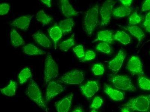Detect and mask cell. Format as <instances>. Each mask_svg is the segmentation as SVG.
<instances>
[{"mask_svg":"<svg viewBox=\"0 0 150 112\" xmlns=\"http://www.w3.org/2000/svg\"><path fill=\"white\" fill-rule=\"evenodd\" d=\"M99 6L95 5L85 13L83 21L84 29L88 36L90 37L98 22Z\"/></svg>","mask_w":150,"mask_h":112,"instance_id":"1","label":"cell"},{"mask_svg":"<svg viewBox=\"0 0 150 112\" xmlns=\"http://www.w3.org/2000/svg\"><path fill=\"white\" fill-rule=\"evenodd\" d=\"M150 106V94L141 95L131 99L124 105L125 107L133 111L141 112L148 111Z\"/></svg>","mask_w":150,"mask_h":112,"instance_id":"2","label":"cell"},{"mask_svg":"<svg viewBox=\"0 0 150 112\" xmlns=\"http://www.w3.org/2000/svg\"><path fill=\"white\" fill-rule=\"evenodd\" d=\"M26 93L40 107L47 111L48 108L43 99L42 93L37 83L33 80H31L30 83L27 88Z\"/></svg>","mask_w":150,"mask_h":112,"instance_id":"3","label":"cell"},{"mask_svg":"<svg viewBox=\"0 0 150 112\" xmlns=\"http://www.w3.org/2000/svg\"><path fill=\"white\" fill-rule=\"evenodd\" d=\"M84 80L83 72L76 69L65 73L59 78L57 81L63 84L78 85L82 83Z\"/></svg>","mask_w":150,"mask_h":112,"instance_id":"4","label":"cell"},{"mask_svg":"<svg viewBox=\"0 0 150 112\" xmlns=\"http://www.w3.org/2000/svg\"><path fill=\"white\" fill-rule=\"evenodd\" d=\"M58 65L53 59L51 55L48 54L45 61V85L50 82L51 80L58 76Z\"/></svg>","mask_w":150,"mask_h":112,"instance_id":"5","label":"cell"},{"mask_svg":"<svg viewBox=\"0 0 150 112\" xmlns=\"http://www.w3.org/2000/svg\"><path fill=\"white\" fill-rule=\"evenodd\" d=\"M111 80L115 87L120 90L131 92H134L136 90L131 78L127 76L118 75L114 76Z\"/></svg>","mask_w":150,"mask_h":112,"instance_id":"6","label":"cell"},{"mask_svg":"<svg viewBox=\"0 0 150 112\" xmlns=\"http://www.w3.org/2000/svg\"><path fill=\"white\" fill-rule=\"evenodd\" d=\"M115 2L112 1H107L103 4L100 10L101 17V26H106L110 21L112 9Z\"/></svg>","mask_w":150,"mask_h":112,"instance_id":"7","label":"cell"},{"mask_svg":"<svg viewBox=\"0 0 150 112\" xmlns=\"http://www.w3.org/2000/svg\"><path fill=\"white\" fill-rule=\"evenodd\" d=\"M126 67L132 74L144 75L141 61L137 56H132L128 61Z\"/></svg>","mask_w":150,"mask_h":112,"instance_id":"8","label":"cell"},{"mask_svg":"<svg viewBox=\"0 0 150 112\" xmlns=\"http://www.w3.org/2000/svg\"><path fill=\"white\" fill-rule=\"evenodd\" d=\"M64 90V88L61 84L54 81H51L47 86L46 94L47 101L54 98L59 93L62 92Z\"/></svg>","mask_w":150,"mask_h":112,"instance_id":"9","label":"cell"},{"mask_svg":"<svg viewBox=\"0 0 150 112\" xmlns=\"http://www.w3.org/2000/svg\"><path fill=\"white\" fill-rule=\"evenodd\" d=\"M80 89L83 94L87 98H92L95 93L98 91V85L96 81H88L86 83L80 86Z\"/></svg>","mask_w":150,"mask_h":112,"instance_id":"10","label":"cell"},{"mask_svg":"<svg viewBox=\"0 0 150 112\" xmlns=\"http://www.w3.org/2000/svg\"><path fill=\"white\" fill-rule=\"evenodd\" d=\"M33 16L34 15H30L23 16L15 19L10 24V25L21 30H27L29 27L31 21Z\"/></svg>","mask_w":150,"mask_h":112,"instance_id":"11","label":"cell"},{"mask_svg":"<svg viewBox=\"0 0 150 112\" xmlns=\"http://www.w3.org/2000/svg\"><path fill=\"white\" fill-rule=\"evenodd\" d=\"M125 58V54L122 49H120L116 57L110 62L108 64L109 69L112 71H119Z\"/></svg>","mask_w":150,"mask_h":112,"instance_id":"12","label":"cell"},{"mask_svg":"<svg viewBox=\"0 0 150 112\" xmlns=\"http://www.w3.org/2000/svg\"><path fill=\"white\" fill-rule=\"evenodd\" d=\"M61 7L62 12L64 16L68 18L76 16L79 12L75 10L68 0H62L61 1Z\"/></svg>","mask_w":150,"mask_h":112,"instance_id":"13","label":"cell"},{"mask_svg":"<svg viewBox=\"0 0 150 112\" xmlns=\"http://www.w3.org/2000/svg\"><path fill=\"white\" fill-rule=\"evenodd\" d=\"M73 94L71 93L61 101L56 103L55 107L57 112H68L70 109Z\"/></svg>","mask_w":150,"mask_h":112,"instance_id":"14","label":"cell"},{"mask_svg":"<svg viewBox=\"0 0 150 112\" xmlns=\"http://www.w3.org/2000/svg\"><path fill=\"white\" fill-rule=\"evenodd\" d=\"M36 42L43 47L49 48L52 46V43L49 38L42 32L38 31L32 35Z\"/></svg>","mask_w":150,"mask_h":112,"instance_id":"15","label":"cell"},{"mask_svg":"<svg viewBox=\"0 0 150 112\" xmlns=\"http://www.w3.org/2000/svg\"><path fill=\"white\" fill-rule=\"evenodd\" d=\"M104 91L112 99L115 101H120L124 98L122 92L112 88L107 85H104Z\"/></svg>","mask_w":150,"mask_h":112,"instance_id":"16","label":"cell"},{"mask_svg":"<svg viewBox=\"0 0 150 112\" xmlns=\"http://www.w3.org/2000/svg\"><path fill=\"white\" fill-rule=\"evenodd\" d=\"M125 30L128 31L132 36L138 40L139 43L145 37V34L141 28L136 26H127L123 27Z\"/></svg>","mask_w":150,"mask_h":112,"instance_id":"17","label":"cell"},{"mask_svg":"<svg viewBox=\"0 0 150 112\" xmlns=\"http://www.w3.org/2000/svg\"><path fill=\"white\" fill-rule=\"evenodd\" d=\"M113 40L112 32L108 30H103L98 33L97 38L94 40L92 42L101 41L107 43H111Z\"/></svg>","mask_w":150,"mask_h":112,"instance_id":"18","label":"cell"},{"mask_svg":"<svg viewBox=\"0 0 150 112\" xmlns=\"http://www.w3.org/2000/svg\"><path fill=\"white\" fill-rule=\"evenodd\" d=\"M10 39L13 47H17L25 45V41L15 29H13L11 30Z\"/></svg>","mask_w":150,"mask_h":112,"instance_id":"19","label":"cell"},{"mask_svg":"<svg viewBox=\"0 0 150 112\" xmlns=\"http://www.w3.org/2000/svg\"><path fill=\"white\" fill-rule=\"evenodd\" d=\"M23 52L25 54L30 55H42L46 54V52L32 44H29L23 47Z\"/></svg>","mask_w":150,"mask_h":112,"instance_id":"20","label":"cell"},{"mask_svg":"<svg viewBox=\"0 0 150 112\" xmlns=\"http://www.w3.org/2000/svg\"><path fill=\"white\" fill-rule=\"evenodd\" d=\"M74 25V21L73 19L67 18L60 21L59 23V27L61 29L64 35H65L71 31Z\"/></svg>","mask_w":150,"mask_h":112,"instance_id":"21","label":"cell"},{"mask_svg":"<svg viewBox=\"0 0 150 112\" xmlns=\"http://www.w3.org/2000/svg\"><path fill=\"white\" fill-rule=\"evenodd\" d=\"M50 36L53 40L54 44L55 49L59 40L61 39L63 35V32L59 26L53 27L49 31Z\"/></svg>","mask_w":150,"mask_h":112,"instance_id":"22","label":"cell"},{"mask_svg":"<svg viewBox=\"0 0 150 112\" xmlns=\"http://www.w3.org/2000/svg\"><path fill=\"white\" fill-rule=\"evenodd\" d=\"M132 9L129 7L124 6H119L113 10L112 14L115 17L117 18H122L129 15Z\"/></svg>","mask_w":150,"mask_h":112,"instance_id":"23","label":"cell"},{"mask_svg":"<svg viewBox=\"0 0 150 112\" xmlns=\"http://www.w3.org/2000/svg\"><path fill=\"white\" fill-rule=\"evenodd\" d=\"M113 38L114 39L119 41L123 45H128L131 42L130 37L124 32L117 31L114 36Z\"/></svg>","mask_w":150,"mask_h":112,"instance_id":"24","label":"cell"},{"mask_svg":"<svg viewBox=\"0 0 150 112\" xmlns=\"http://www.w3.org/2000/svg\"><path fill=\"white\" fill-rule=\"evenodd\" d=\"M17 84L14 81L10 80V83L8 86L1 89V92L5 95L11 97L16 94Z\"/></svg>","mask_w":150,"mask_h":112,"instance_id":"25","label":"cell"},{"mask_svg":"<svg viewBox=\"0 0 150 112\" xmlns=\"http://www.w3.org/2000/svg\"><path fill=\"white\" fill-rule=\"evenodd\" d=\"M36 19L43 26L49 24L53 20V18L47 15L43 10L38 12L36 15Z\"/></svg>","mask_w":150,"mask_h":112,"instance_id":"26","label":"cell"},{"mask_svg":"<svg viewBox=\"0 0 150 112\" xmlns=\"http://www.w3.org/2000/svg\"><path fill=\"white\" fill-rule=\"evenodd\" d=\"M75 33H73L69 39L63 41L58 45L59 49L62 51L66 52L68 51L72 47L74 46Z\"/></svg>","mask_w":150,"mask_h":112,"instance_id":"27","label":"cell"},{"mask_svg":"<svg viewBox=\"0 0 150 112\" xmlns=\"http://www.w3.org/2000/svg\"><path fill=\"white\" fill-rule=\"evenodd\" d=\"M32 76V73L30 69L26 67L23 69L18 75L19 81L21 85L26 83L28 80Z\"/></svg>","mask_w":150,"mask_h":112,"instance_id":"28","label":"cell"},{"mask_svg":"<svg viewBox=\"0 0 150 112\" xmlns=\"http://www.w3.org/2000/svg\"><path fill=\"white\" fill-rule=\"evenodd\" d=\"M138 84L141 89L150 91V80L144 77H140L138 79Z\"/></svg>","mask_w":150,"mask_h":112,"instance_id":"29","label":"cell"},{"mask_svg":"<svg viewBox=\"0 0 150 112\" xmlns=\"http://www.w3.org/2000/svg\"><path fill=\"white\" fill-rule=\"evenodd\" d=\"M96 49L105 54H108L110 52L111 48L108 43L106 42H102L99 43L97 45Z\"/></svg>","mask_w":150,"mask_h":112,"instance_id":"30","label":"cell"},{"mask_svg":"<svg viewBox=\"0 0 150 112\" xmlns=\"http://www.w3.org/2000/svg\"><path fill=\"white\" fill-rule=\"evenodd\" d=\"M142 20V17L139 16L137 12H134L131 15L129 18V24L135 25L140 23Z\"/></svg>","mask_w":150,"mask_h":112,"instance_id":"31","label":"cell"},{"mask_svg":"<svg viewBox=\"0 0 150 112\" xmlns=\"http://www.w3.org/2000/svg\"><path fill=\"white\" fill-rule=\"evenodd\" d=\"M92 72L96 76L101 75L104 74L105 69L104 66L101 64H95L92 66Z\"/></svg>","mask_w":150,"mask_h":112,"instance_id":"32","label":"cell"},{"mask_svg":"<svg viewBox=\"0 0 150 112\" xmlns=\"http://www.w3.org/2000/svg\"><path fill=\"white\" fill-rule=\"evenodd\" d=\"M73 50L77 57L80 59H82L85 55L83 46L82 45H79L75 47L73 49Z\"/></svg>","mask_w":150,"mask_h":112,"instance_id":"33","label":"cell"},{"mask_svg":"<svg viewBox=\"0 0 150 112\" xmlns=\"http://www.w3.org/2000/svg\"><path fill=\"white\" fill-rule=\"evenodd\" d=\"M96 57V54L92 50H88L86 52L84 57L80 60L81 62H84L92 60Z\"/></svg>","mask_w":150,"mask_h":112,"instance_id":"34","label":"cell"},{"mask_svg":"<svg viewBox=\"0 0 150 112\" xmlns=\"http://www.w3.org/2000/svg\"><path fill=\"white\" fill-rule=\"evenodd\" d=\"M103 104V101L101 98L98 97H95L91 105V108L92 109L98 108L101 107Z\"/></svg>","mask_w":150,"mask_h":112,"instance_id":"35","label":"cell"},{"mask_svg":"<svg viewBox=\"0 0 150 112\" xmlns=\"http://www.w3.org/2000/svg\"><path fill=\"white\" fill-rule=\"evenodd\" d=\"M10 9V6L7 3L1 4L0 6V15H4L7 14Z\"/></svg>","mask_w":150,"mask_h":112,"instance_id":"36","label":"cell"},{"mask_svg":"<svg viewBox=\"0 0 150 112\" xmlns=\"http://www.w3.org/2000/svg\"><path fill=\"white\" fill-rule=\"evenodd\" d=\"M143 26L145 30L148 32L150 33V12L146 15Z\"/></svg>","mask_w":150,"mask_h":112,"instance_id":"37","label":"cell"},{"mask_svg":"<svg viewBox=\"0 0 150 112\" xmlns=\"http://www.w3.org/2000/svg\"><path fill=\"white\" fill-rule=\"evenodd\" d=\"M149 10H150V0H146L143 3L141 10L142 12H144Z\"/></svg>","mask_w":150,"mask_h":112,"instance_id":"38","label":"cell"},{"mask_svg":"<svg viewBox=\"0 0 150 112\" xmlns=\"http://www.w3.org/2000/svg\"><path fill=\"white\" fill-rule=\"evenodd\" d=\"M120 2L123 5V6L129 7L132 3V0H120Z\"/></svg>","mask_w":150,"mask_h":112,"instance_id":"39","label":"cell"},{"mask_svg":"<svg viewBox=\"0 0 150 112\" xmlns=\"http://www.w3.org/2000/svg\"><path fill=\"white\" fill-rule=\"evenodd\" d=\"M41 2L45 4L47 7L50 8L51 6V0H41Z\"/></svg>","mask_w":150,"mask_h":112,"instance_id":"40","label":"cell"},{"mask_svg":"<svg viewBox=\"0 0 150 112\" xmlns=\"http://www.w3.org/2000/svg\"><path fill=\"white\" fill-rule=\"evenodd\" d=\"M73 112H83V111L81 108L78 107L75 109Z\"/></svg>","mask_w":150,"mask_h":112,"instance_id":"41","label":"cell"},{"mask_svg":"<svg viewBox=\"0 0 150 112\" xmlns=\"http://www.w3.org/2000/svg\"><path fill=\"white\" fill-rule=\"evenodd\" d=\"M122 112H130L129 109L125 107L122 109Z\"/></svg>","mask_w":150,"mask_h":112,"instance_id":"42","label":"cell"},{"mask_svg":"<svg viewBox=\"0 0 150 112\" xmlns=\"http://www.w3.org/2000/svg\"><path fill=\"white\" fill-rule=\"evenodd\" d=\"M91 112H96V111L95 110H93Z\"/></svg>","mask_w":150,"mask_h":112,"instance_id":"43","label":"cell"}]
</instances>
